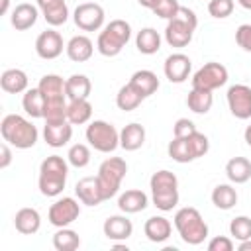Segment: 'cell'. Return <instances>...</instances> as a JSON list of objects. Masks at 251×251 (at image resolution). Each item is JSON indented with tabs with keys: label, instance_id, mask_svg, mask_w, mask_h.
<instances>
[{
	"label": "cell",
	"instance_id": "cell-1",
	"mask_svg": "<svg viewBox=\"0 0 251 251\" xmlns=\"http://www.w3.org/2000/svg\"><path fill=\"white\" fill-rule=\"evenodd\" d=\"M0 133H2V139L16 149H29L37 143V137H39L37 127L20 114L4 116L0 124Z\"/></svg>",
	"mask_w": 251,
	"mask_h": 251
},
{
	"label": "cell",
	"instance_id": "cell-2",
	"mask_svg": "<svg viewBox=\"0 0 251 251\" xmlns=\"http://www.w3.org/2000/svg\"><path fill=\"white\" fill-rule=\"evenodd\" d=\"M67 175H69V161H65L61 155H49L43 159L39 167V192L43 196H59L65 190L67 184Z\"/></svg>",
	"mask_w": 251,
	"mask_h": 251
},
{
	"label": "cell",
	"instance_id": "cell-3",
	"mask_svg": "<svg viewBox=\"0 0 251 251\" xmlns=\"http://www.w3.org/2000/svg\"><path fill=\"white\" fill-rule=\"evenodd\" d=\"M149 186H151V200L157 210L171 212L178 204V178L175 173L167 169L153 173Z\"/></svg>",
	"mask_w": 251,
	"mask_h": 251
},
{
	"label": "cell",
	"instance_id": "cell-4",
	"mask_svg": "<svg viewBox=\"0 0 251 251\" xmlns=\"http://www.w3.org/2000/svg\"><path fill=\"white\" fill-rule=\"evenodd\" d=\"M175 227L180 239L188 245H200L208 237V224L200 216V212L192 206L180 208L175 214Z\"/></svg>",
	"mask_w": 251,
	"mask_h": 251
},
{
	"label": "cell",
	"instance_id": "cell-5",
	"mask_svg": "<svg viewBox=\"0 0 251 251\" xmlns=\"http://www.w3.org/2000/svg\"><path fill=\"white\" fill-rule=\"evenodd\" d=\"M196 25H198L196 14L190 8L180 6L176 16L173 20H169V24L165 27V41L171 47H186L192 41Z\"/></svg>",
	"mask_w": 251,
	"mask_h": 251
},
{
	"label": "cell",
	"instance_id": "cell-6",
	"mask_svg": "<svg viewBox=\"0 0 251 251\" xmlns=\"http://www.w3.org/2000/svg\"><path fill=\"white\" fill-rule=\"evenodd\" d=\"M208 149H210L208 137L200 131H194L186 137H173V141L167 147V153L176 163H190L204 157Z\"/></svg>",
	"mask_w": 251,
	"mask_h": 251
},
{
	"label": "cell",
	"instance_id": "cell-7",
	"mask_svg": "<svg viewBox=\"0 0 251 251\" xmlns=\"http://www.w3.org/2000/svg\"><path fill=\"white\" fill-rule=\"evenodd\" d=\"M129 37H131V25L126 20H112L98 33L96 49L104 57H116L127 45Z\"/></svg>",
	"mask_w": 251,
	"mask_h": 251
},
{
	"label": "cell",
	"instance_id": "cell-8",
	"mask_svg": "<svg viewBox=\"0 0 251 251\" xmlns=\"http://www.w3.org/2000/svg\"><path fill=\"white\" fill-rule=\"evenodd\" d=\"M126 173H127V163L122 157H108L106 161L100 163L96 178H98V184H100L104 200H110L112 196L118 194Z\"/></svg>",
	"mask_w": 251,
	"mask_h": 251
},
{
	"label": "cell",
	"instance_id": "cell-9",
	"mask_svg": "<svg viewBox=\"0 0 251 251\" xmlns=\"http://www.w3.org/2000/svg\"><path fill=\"white\" fill-rule=\"evenodd\" d=\"M84 135H86L88 145L94 147L100 153H112V151H116L120 147V131L112 124H108L104 120L90 122L86 126Z\"/></svg>",
	"mask_w": 251,
	"mask_h": 251
},
{
	"label": "cell",
	"instance_id": "cell-10",
	"mask_svg": "<svg viewBox=\"0 0 251 251\" xmlns=\"http://www.w3.org/2000/svg\"><path fill=\"white\" fill-rule=\"evenodd\" d=\"M226 82H227V69L216 61L206 63L192 76V88H202V90H210V92L224 86Z\"/></svg>",
	"mask_w": 251,
	"mask_h": 251
},
{
	"label": "cell",
	"instance_id": "cell-11",
	"mask_svg": "<svg viewBox=\"0 0 251 251\" xmlns=\"http://www.w3.org/2000/svg\"><path fill=\"white\" fill-rule=\"evenodd\" d=\"M78 214H80L78 202L75 198H71V196H63V198H59V200H55L51 204L47 220L55 227H67L78 218Z\"/></svg>",
	"mask_w": 251,
	"mask_h": 251
},
{
	"label": "cell",
	"instance_id": "cell-12",
	"mask_svg": "<svg viewBox=\"0 0 251 251\" xmlns=\"http://www.w3.org/2000/svg\"><path fill=\"white\" fill-rule=\"evenodd\" d=\"M73 20L82 31H98L104 25V8L96 2H82L75 8Z\"/></svg>",
	"mask_w": 251,
	"mask_h": 251
},
{
	"label": "cell",
	"instance_id": "cell-13",
	"mask_svg": "<svg viewBox=\"0 0 251 251\" xmlns=\"http://www.w3.org/2000/svg\"><path fill=\"white\" fill-rule=\"evenodd\" d=\"M226 98L231 116H235L237 120L251 118V88L247 84H231L227 88Z\"/></svg>",
	"mask_w": 251,
	"mask_h": 251
},
{
	"label": "cell",
	"instance_id": "cell-14",
	"mask_svg": "<svg viewBox=\"0 0 251 251\" xmlns=\"http://www.w3.org/2000/svg\"><path fill=\"white\" fill-rule=\"evenodd\" d=\"M63 47H67V45H63V37L55 29H45L35 39V53H37V57H41L45 61L57 59L63 53Z\"/></svg>",
	"mask_w": 251,
	"mask_h": 251
},
{
	"label": "cell",
	"instance_id": "cell-15",
	"mask_svg": "<svg viewBox=\"0 0 251 251\" xmlns=\"http://www.w3.org/2000/svg\"><path fill=\"white\" fill-rule=\"evenodd\" d=\"M190 69H192V61L188 55L184 53H173L165 59V65H163V71H165V76L171 80V82H184L190 75Z\"/></svg>",
	"mask_w": 251,
	"mask_h": 251
},
{
	"label": "cell",
	"instance_id": "cell-16",
	"mask_svg": "<svg viewBox=\"0 0 251 251\" xmlns=\"http://www.w3.org/2000/svg\"><path fill=\"white\" fill-rule=\"evenodd\" d=\"M102 229L110 241H126L133 233V224L127 216H110L104 220Z\"/></svg>",
	"mask_w": 251,
	"mask_h": 251
},
{
	"label": "cell",
	"instance_id": "cell-17",
	"mask_svg": "<svg viewBox=\"0 0 251 251\" xmlns=\"http://www.w3.org/2000/svg\"><path fill=\"white\" fill-rule=\"evenodd\" d=\"M35 2L49 25L57 27L69 20V8L65 0H35Z\"/></svg>",
	"mask_w": 251,
	"mask_h": 251
},
{
	"label": "cell",
	"instance_id": "cell-18",
	"mask_svg": "<svg viewBox=\"0 0 251 251\" xmlns=\"http://www.w3.org/2000/svg\"><path fill=\"white\" fill-rule=\"evenodd\" d=\"M75 192H76L80 204H84V206H98L100 202H104V196H102V190H100L96 176L80 178L75 186Z\"/></svg>",
	"mask_w": 251,
	"mask_h": 251
},
{
	"label": "cell",
	"instance_id": "cell-19",
	"mask_svg": "<svg viewBox=\"0 0 251 251\" xmlns=\"http://www.w3.org/2000/svg\"><path fill=\"white\" fill-rule=\"evenodd\" d=\"M73 137V124L61 122V124H45L43 126V139L49 147H63Z\"/></svg>",
	"mask_w": 251,
	"mask_h": 251
},
{
	"label": "cell",
	"instance_id": "cell-20",
	"mask_svg": "<svg viewBox=\"0 0 251 251\" xmlns=\"http://www.w3.org/2000/svg\"><path fill=\"white\" fill-rule=\"evenodd\" d=\"M37 16H39V8H37V6L29 4V2H22V4H18V6L12 10L10 22H12V25H14L18 31H25V29H29V27L35 25Z\"/></svg>",
	"mask_w": 251,
	"mask_h": 251
},
{
	"label": "cell",
	"instance_id": "cell-21",
	"mask_svg": "<svg viewBox=\"0 0 251 251\" xmlns=\"http://www.w3.org/2000/svg\"><path fill=\"white\" fill-rule=\"evenodd\" d=\"M14 226L24 235H33L41 227V216L35 208H20L14 216Z\"/></svg>",
	"mask_w": 251,
	"mask_h": 251
},
{
	"label": "cell",
	"instance_id": "cell-22",
	"mask_svg": "<svg viewBox=\"0 0 251 251\" xmlns=\"http://www.w3.org/2000/svg\"><path fill=\"white\" fill-rule=\"evenodd\" d=\"M171 231H173V226H171V222H169L167 218H163V216H151V218L145 222V226H143L145 237H147L149 241H153V243H163V241H167V239L171 237Z\"/></svg>",
	"mask_w": 251,
	"mask_h": 251
},
{
	"label": "cell",
	"instance_id": "cell-23",
	"mask_svg": "<svg viewBox=\"0 0 251 251\" xmlns=\"http://www.w3.org/2000/svg\"><path fill=\"white\" fill-rule=\"evenodd\" d=\"M65 51H67V57H69L71 61H75V63H84V61H88V59L92 57L94 45H92L90 37H86V35H75V37L69 39Z\"/></svg>",
	"mask_w": 251,
	"mask_h": 251
},
{
	"label": "cell",
	"instance_id": "cell-24",
	"mask_svg": "<svg viewBox=\"0 0 251 251\" xmlns=\"http://www.w3.org/2000/svg\"><path fill=\"white\" fill-rule=\"evenodd\" d=\"M149 204V198L143 190H137V188H131V190H126L120 194L118 198V208L124 212V214H137V212H143Z\"/></svg>",
	"mask_w": 251,
	"mask_h": 251
},
{
	"label": "cell",
	"instance_id": "cell-25",
	"mask_svg": "<svg viewBox=\"0 0 251 251\" xmlns=\"http://www.w3.org/2000/svg\"><path fill=\"white\" fill-rule=\"evenodd\" d=\"M129 84L145 98H149L151 94H155L159 90V78L153 71H147V69H141V71H135L129 78Z\"/></svg>",
	"mask_w": 251,
	"mask_h": 251
},
{
	"label": "cell",
	"instance_id": "cell-26",
	"mask_svg": "<svg viewBox=\"0 0 251 251\" xmlns=\"http://www.w3.org/2000/svg\"><path fill=\"white\" fill-rule=\"evenodd\" d=\"M145 143V127L141 124H127L120 131V147L126 151H137Z\"/></svg>",
	"mask_w": 251,
	"mask_h": 251
},
{
	"label": "cell",
	"instance_id": "cell-27",
	"mask_svg": "<svg viewBox=\"0 0 251 251\" xmlns=\"http://www.w3.org/2000/svg\"><path fill=\"white\" fill-rule=\"evenodd\" d=\"M27 75L22 69H6L0 76V86L8 94H20L27 90Z\"/></svg>",
	"mask_w": 251,
	"mask_h": 251
},
{
	"label": "cell",
	"instance_id": "cell-28",
	"mask_svg": "<svg viewBox=\"0 0 251 251\" xmlns=\"http://www.w3.org/2000/svg\"><path fill=\"white\" fill-rule=\"evenodd\" d=\"M92 82L86 75H71L65 80V92L69 100H84L90 96Z\"/></svg>",
	"mask_w": 251,
	"mask_h": 251
},
{
	"label": "cell",
	"instance_id": "cell-29",
	"mask_svg": "<svg viewBox=\"0 0 251 251\" xmlns=\"http://www.w3.org/2000/svg\"><path fill=\"white\" fill-rule=\"evenodd\" d=\"M226 176L235 184L247 182L251 178V161L247 157H231L226 163Z\"/></svg>",
	"mask_w": 251,
	"mask_h": 251
},
{
	"label": "cell",
	"instance_id": "cell-30",
	"mask_svg": "<svg viewBox=\"0 0 251 251\" xmlns=\"http://www.w3.org/2000/svg\"><path fill=\"white\" fill-rule=\"evenodd\" d=\"M90 118H92V104L88 102V98H84V100H69V104H67V120L73 126L88 124Z\"/></svg>",
	"mask_w": 251,
	"mask_h": 251
},
{
	"label": "cell",
	"instance_id": "cell-31",
	"mask_svg": "<svg viewBox=\"0 0 251 251\" xmlns=\"http://www.w3.org/2000/svg\"><path fill=\"white\" fill-rule=\"evenodd\" d=\"M135 47L143 55H153L161 49V35L153 27H143L135 35Z\"/></svg>",
	"mask_w": 251,
	"mask_h": 251
},
{
	"label": "cell",
	"instance_id": "cell-32",
	"mask_svg": "<svg viewBox=\"0 0 251 251\" xmlns=\"http://www.w3.org/2000/svg\"><path fill=\"white\" fill-rule=\"evenodd\" d=\"M37 88L41 90V94L45 96V100L67 98V92H65V80H63L59 75H45V76H41Z\"/></svg>",
	"mask_w": 251,
	"mask_h": 251
},
{
	"label": "cell",
	"instance_id": "cell-33",
	"mask_svg": "<svg viewBox=\"0 0 251 251\" xmlns=\"http://www.w3.org/2000/svg\"><path fill=\"white\" fill-rule=\"evenodd\" d=\"M212 104H214V96H212L210 90L192 88L186 96V106L194 114H208L212 110Z\"/></svg>",
	"mask_w": 251,
	"mask_h": 251
},
{
	"label": "cell",
	"instance_id": "cell-34",
	"mask_svg": "<svg viewBox=\"0 0 251 251\" xmlns=\"http://www.w3.org/2000/svg\"><path fill=\"white\" fill-rule=\"evenodd\" d=\"M22 106H24V110H25L27 116H31V118H43V114H45V96L41 94L39 88H27L24 92Z\"/></svg>",
	"mask_w": 251,
	"mask_h": 251
},
{
	"label": "cell",
	"instance_id": "cell-35",
	"mask_svg": "<svg viewBox=\"0 0 251 251\" xmlns=\"http://www.w3.org/2000/svg\"><path fill=\"white\" fill-rule=\"evenodd\" d=\"M212 204L220 210H231L237 204V190L231 184H218L212 190Z\"/></svg>",
	"mask_w": 251,
	"mask_h": 251
},
{
	"label": "cell",
	"instance_id": "cell-36",
	"mask_svg": "<svg viewBox=\"0 0 251 251\" xmlns=\"http://www.w3.org/2000/svg\"><path fill=\"white\" fill-rule=\"evenodd\" d=\"M141 102H143V96H141L129 82L124 84V86L118 90V94H116V106H118L120 110H124V112L135 110Z\"/></svg>",
	"mask_w": 251,
	"mask_h": 251
},
{
	"label": "cell",
	"instance_id": "cell-37",
	"mask_svg": "<svg viewBox=\"0 0 251 251\" xmlns=\"http://www.w3.org/2000/svg\"><path fill=\"white\" fill-rule=\"evenodd\" d=\"M80 245V237L75 229L69 227H59V231H55L53 235V247L57 251H75Z\"/></svg>",
	"mask_w": 251,
	"mask_h": 251
},
{
	"label": "cell",
	"instance_id": "cell-38",
	"mask_svg": "<svg viewBox=\"0 0 251 251\" xmlns=\"http://www.w3.org/2000/svg\"><path fill=\"white\" fill-rule=\"evenodd\" d=\"M45 124H61L67 122V100H45V114H43Z\"/></svg>",
	"mask_w": 251,
	"mask_h": 251
},
{
	"label": "cell",
	"instance_id": "cell-39",
	"mask_svg": "<svg viewBox=\"0 0 251 251\" xmlns=\"http://www.w3.org/2000/svg\"><path fill=\"white\" fill-rule=\"evenodd\" d=\"M67 161H69V165H73L76 169H84L90 163V149H88V145H84V143L71 145V149L67 153Z\"/></svg>",
	"mask_w": 251,
	"mask_h": 251
},
{
	"label": "cell",
	"instance_id": "cell-40",
	"mask_svg": "<svg viewBox=\"0 0 251 251\" xmlns=\"http://www.w3.org/2000/svg\"><path fill=\"white\" fill-rule=\"evenodd\" d=\"M229 235L237 241L251 237V218L249 216H235L229 222Z\"/></svg>",
	"mask_w": 251,
	"mask_h": 251
},
{
	"label": "cell",
	"instance_id": "cell-41",
	"mask_svg": "<svg viewBox=\"0 0 251 251\" xmlns=\"http://www.w3.org/2000/svg\"><path fill=\"white\" fill-rule=\"evenodd\" d=\"M233 0H210L208 2V12L212 18L216 20H224L227 16H231L233 12Z\"/></svg>",
	"mask_w": 251,
	"mask_h": 251
},
{
	"label": "cell",
	"instance_id": "cell-42",
	"mask_svg": "<svg viewBox=\"0 0 251 251\" xmlns=\"http://www.w3.org/2000/svg\"><path fill=\"white\" fill-rule=\"evenodd\" d=\"M178 8H180L178 0H159V2L153 6L151 12H153L155 16H159V18H163V20H173V18L176 16Z\"/></svg>",
	"mask_w": 251,
	"mask_h": 251
},
{
	"label": "cell",
	"instance_id": "cell-43",
	"mask_svg": "<svg viewBox=\"0 0 251 251\" xmlns=\"http://www.w3.org/2000/svg\"><path fill=\"white\" fill-rule=\"evenodd\" d=\"M235 43H237L243 51L251 53V24H241V25L235 29Z\"/></svg>",
	"mask_w": 251,
	"mask_h": 251
},
{
	"label": "cell",
	"instance_id": "cell-44",
	"mask_svg": "<svg viewBox=\"0 0 251 251\" xmlns=\"http://www.w3.org/2000/svg\"><path fill=\"white\" fill-rule=\"evenodd\" d=\"M194 131H198V129H196L194 122L188 120V118H178L175 122V126H173V137H186V135H190Z\"/></svg>",
	"mask_w": 251,
	"mask_h": 251
},
{
	"label": "cell",
	"instance_id": "cell-45",
	"mask_svg": "<svg viewBox=\"0 0 251 251\" xmlns=\"http://www.w3.org/2000/svg\"><path fill=\"white\" fill-rule=\"evenodd\" d=\"M208 251H233V241L226 235H216L210 239Z\"/></svg>",
	"mask_w": 251,
	"mask_h": 251
},
{
	"label": "cell",
	"instance_id": "cell-46",
	"mask_svg": "<svg viewBox=\"0 0 251 251\" xmlns=\"http://www.w3.org/2000/svg\"><path fill=\"white\" fill-rule=\"evenodd\" d=\"M10 143L8 141H4L2 145H0V153H2V159H0V169H6L10 163H12V151H10V147H8Z\"/></svg>",
	"mask_w": 251,
	"mask_h": 251
},
{
	"label": "cell",
	"instance_id": "cell-47",
	"mask_svg": "<svg viewBox=\"0 0 251 251\" xmlns=\"http://www.w3.org/2000/svg\"><path fill=\"white\" fill-rule=\"evenodd\" d=\"M237 249H239V251H251V237H249V239H243V241H239Z\"/></svg>",
	"mask_w": 251,
	"mask_h": 251
},
{
	"label": "cell",
	"instance_id": "cell-48",
	"mask_svg": "<svg viewBox=\"0 0 251 251\" xmlns=\"http://www.w3.org/2000/svg\"><path fill=\"white\" fill-rule=\"evenodd\" d=\"M139 2V6H143V8H149V10H153V6L159 2V0H137Z\"/></svg>",
	"mask_w": 251,
	"mask_h": 251
},
{
	"label": "cell",
	"instance_id": "cell-49",
	"mask_svg": "<svg viewBox=\"0 0 251 251\" xmlns=\"http://www.w3.org/2000/svg\"><path fill=\"white\" fill-rule=\"evenodd\" d=\"M243 137H245V143L251 147V126H247V127H245V133H243Z\"/></svg>",
	"mask_w": 251,
	"mask_h": 251
},
{
	"label": "cell",
	"instance_id": "cell-50",
	"mask_svg": "<svg viewBox=\"0 0 251 251\" xmlns=\"http://www.w3.org/2000/svg\"><path fill=\"white\" fill-rule=\"evenodd\" d=\"M237 4L241 8H245V10H251V0H237Z\"/></svg>",
	"mask_w": 251,
	"mask_h": 251
},
{
	"label": "cell",
	"instance_id": "cell-51",
	"mask_svg": "<svg viewBox=\"0 0 251 251\" xmlns=\"http://www.w3.org/2000/svg\"><path fill=\"white\" fill-rule=\"evenodd\" d=\"M8 4H10V0H2V8H0V14H6V12H8Z\"/></svg>",
	"mask_w": 251,
	"mask_h": 251
}]
</instances>
